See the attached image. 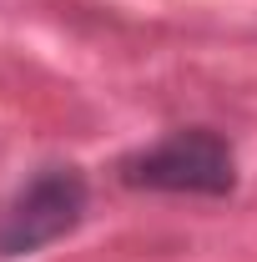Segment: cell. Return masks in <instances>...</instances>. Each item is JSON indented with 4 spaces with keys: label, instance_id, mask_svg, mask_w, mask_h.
<instances>
[{
    "label": "cell",
    "instance_id": "6da1fadb",
    "mask_svg": "<svg viewBox=\"0 0 257 262\" xmlns=\"http://www.w3.org/2000/svg\"><path fill=\"white\" fill-rule=\"evenodd\" d=\"M81 212H86V182L66 166L40 171L0 212V257H26V252L51 247L81 222Z\"/></svg>",
    "mask_w": 257,
    "mask_h": 262
},
{
    "label": "cell",
    "instance_id": "7a4b0ae2",
    "mask_svg": "<svg viewBox=\"0 0 257 262\" xmlns=\"http://www.w3.org/2000/svg\"><path fill=\"white\" fill-rule=\"evenodd\" d=\"M126 182L152 192H202L217 196L232 187V151L217 131H177L126 162Z\"/></svg>",
    "mask_w": 257,
    "mask_h": 262
}]
</instances>
